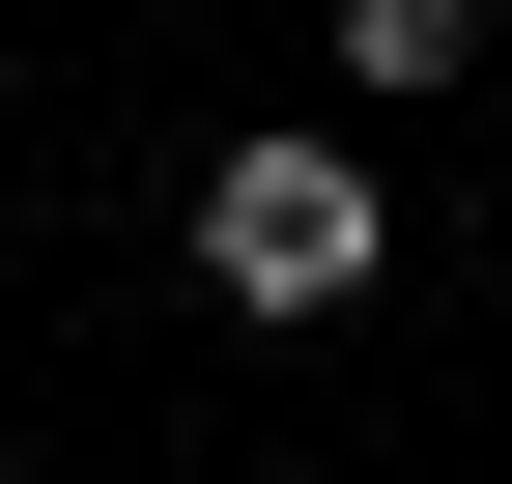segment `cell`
Wrapping results in <instances>:
<instances>
[{
	"label": "cell",
	"mask_w": 512,
	"mask_h": 484,
	"mask_svg": "<svg viewBox=\"0 0 512 484\" xmlns=\"http://www.w3.org/2000/svg\"><path fill=\"white\" fill-rule=\"evenodd\" d=\"M200 285H228V314H370V285H399V200H370V143L256 114V143L200 171Z\"/></svg>",
	"instance_id": "6da1fadb"
},
{
	"label": "cell",
	"mask_w": 512,
	"mask_h": 484,
	"mask_svg": "<svg viewBox=\"0 0 512 484\" xmlns=\"http://www.w3.org/2000/svg\"><path fill=\"white\" fill-rule=\"evenodd\" d=\"M342 86H484V0H342Z\"/></svg>",
	"instance_id": "7a4b0ae2"
}]
</instances>
